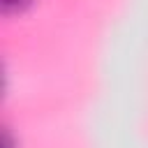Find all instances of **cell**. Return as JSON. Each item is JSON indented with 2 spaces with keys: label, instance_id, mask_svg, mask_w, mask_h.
Returning a JSON list of instances; mask_svg holds the SVG:
<instances>
[{
  "label": "cell",
  "instance_id": "obj_2",
  "mask_svg": "<svg viewBox=\"0 0 148 148\" xmlns=\"http://www.w3.org/2000/svg\"><path fill=\"white\" fill-rule=\"evenodd\" d=\"M0 148H23L21 136L16 134V130L9 123H2V127H0Z\"/></svg>",
  "mask_w": 148,
  "mask_h": 148
},
{
  "label": "cell",
  "instance_id": "obj_1",
  "mask_svg": "<svg viewBox=\"0 0 148 148\" xmlns=\"http://www.w3.org/2000/svg\"><path fill=\"white\" fill-rule=\"evenodd\" d=\"M39 0H0V14L5 18H21L37 7Z\"/></svg>",
  "mask_w": 148,
  "mask_h": 148
}]
</instances>
